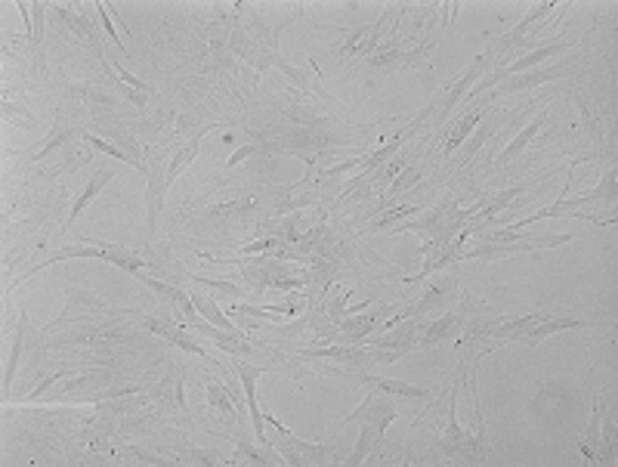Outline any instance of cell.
Masks as SVG:
<instances>
[{"instance_id":"6da1fadb","label":"cell","mask_w":618,"mask_h":467,"mask_svg":"<svg viewBox=\"0 0 618 467\" xmlns=\"http://www.w3.org/2000/svg\"><path fill=\"white\" fill-rule=\"evenodd\" d=\"M498 60H501V53H498V47L492 44V47L486 50V53H479L477 60L470 62V68H467L464 75H461L458 81H454L452 87L445 90V93L436 96L433 106H427V112H430V136H433V133H442V127L448 125V118L454 115L458 102L464 100L467 93H470V87H477V84L483 81L486 71H492L494 66H498Z\"/></svg>"},{"instance_id":"3957f363","label":"cell","mask_w":618,"mask_h":467,"mask_svg":"<svg viewBox=\"0 0 618 467\" xmlns=\"http://www.w3.org/2000/svg\"><path fill=\"white\" fill-rule=\"evenodd\" d=\"M584 68V60L582 56H569V60H559L554 66H538L532 71H523V75H510V77H501L498 84L483 93L479 100L492 102V100H501V96H510V93H523V90H532V87H542L548 81H563V77H572Z\"/></svg>"},{"instance_id":"e575fe53","label":"cell","mask_w":618,"mask_h":467,"mask_svg":"<svg viewBox=\"0 0 618 467\" xmlns=\"http://www.w3.org/2000/svg\"><path fill=\"white\" fill-rule=\"evenodd\" d=\"M238 458H247L251 464H285V458L272 449H263L260 452L257 446H247V443H238Z\"/></svg>"},{"instance_id":"ba28073f","label":"cell","mask_w":618,"mask_h":467,"mask_svg":"<svg viewBox=\"0 0 618 467\" xmlns=\"http://www.w3.org/2000/svg\"><path fill=\"white\" fill-rule=\"evenodd\" d=\"M53 16L60 19V22L65 25V28L71 31V35L77 37V41L84 44V47L90 50V53L96 56V60L102 62V68H108L106 62V53H102V35H100V25L90 19V12H75L71 6H53Z\"/></svg>"},{"instance_id":"7a4b0ae2","label":"cell","mask_w":618,"mask_h":467,"mask_svg":"<svg viewBox=\"0 0 618 467\" xmlns=\"http://www.w3.org/2000/svg\"><path fill=\"white\" fill-rule=\"evenodd\" d=\"M467 366H470V362H464V366L458 368V381H454V387H452V397H448V427H445V433L436 439V449H439L452 464L486 462V449L473 439V433H464L458 424V387L467 374Z\"/></svg>"},{"instance_id":"7c38bea8","label":"cell","mask_w":618,"mask_h":467,"mask_svg":"<svg viewBox=\"0 0 618 467\" xmlns=\"http://www.w3.org/2000/svg\"><path fill=\"white\" fill-rule=\"evenodd\" d=\"M454 291H458V282H454L452 276L448 278H436V282L427 288V294L421 297L418 303H412L408 310H402V313L393 316V322H405V319H424L427 313H433V310H442L448 301L454 297Z\"/></svg>"},{"instance_id":"4316f807","label":"cell","mask_w":618,"mask_h":467,"mask_svg":"<svg viewBox=\"0 0 618 467\" xmlns=\"http://www.w3.org/2000/svg\"><path fill=\"white\" fill-rule=\"evenodd\" d=\"M418 158H421V155H418ZM418 158H414V161H412V165H408V167H402V173H399V177L393 180V186H389V189H387V192H383V196H381V201H383V205H387V201H393L396 196H402V192H408V189H418V183H421V180H424V165H421Z\"/></svg>"},{"instance_id":"d590c367","label":"cell","mask_w":618,"mask_h":467,"mask_svg":"<svg viewBox=\"0 0 618 467\" xmlns=\"http://www.w3.org/2000/svg\"><path fill=\"white\" fill-rule=\"evenodd\" d=\"M84 140H87V146H96L100 149V152H106V155H112V158H118V161H124V165H130V167H136V171H140V165H136L133 158H130L127 152H124V149H118L115 146L112 140H100V136H84Z\"/></svg>"},{"instance_id":"ffe728a7","label":"cell","mask_w":618,"mask_h":467,"mask_svg":"<svg viewBox=\"0 0 618 467\" xmlns=\"http://www.w3.org/2000/svg\"><path fill=\"white\" fill-rule=\"evenodd\" d=\"M359 381L368 391L387 393V397H405V399H427L433 391L418 384H405V381H389V378H374V374H359Z\"/></svg>"},{"instance_id":"2e32d148","label":"cell","mask_w":618,"mask_h":467,"mask_svg":"<svg viewBox=\"0 0 618 467\" xmlns=\"http://www.w3.org/2000/svg\"><path fill=\"white\" fill-rule=\"evenodd\" d=\"M486 109H489V102H486V100H477L470 109H467V112H461L458 127H454V131L445 136V142H442V158H448V155L458 152V146H464L467 136H470L479 125H483Z\"/></svg>"},{"instance_id":"603a6c76","label":"cell","mask_w":618,"mask_h":467,"mask_svg":"<svg viewBox=\"0 0 618 467\" xmlns=\"http://www.w3.org/2000/svg\"><path fill=\"white\" fill-rule=\"evenodd\" d=\"M464 328V319H461V313H445L439 316V319H433L430 326L421 332L418 337V347H436V343L448 341V337H454Z\"/></svg>"},{"instance_id":"836d02e7","label":"cell","mask_w":618,"mask_h":467,"mask_svg":"<svg viewBox=\"0 0 618 467\" xmlns=\"http://www.w3.org/2000/svg\"><path fill=\"white\" fill-rule=\"evenodd\" d=\"M253 207H257V198H236V201H226V205L207 207V213H211V217H245Z\"/></svg>"},{"instance_id":"ac0fdd59","label":"cell","mask_w":618,"mask_h":467,"mask_svg":"<svg viewBox=\"0 0 618 467\" xmlns=\"http://www.w3.org/2000/svg\"><path fill=\"white\" fill-rule=\"evenodd\" d=\"M550 10H557V0H544V4L532 6V10H529V12H526V16H523V22H519L517 28H510V31H507L504 37H501L498 44H494V47H498V53H507V50H513V47H517V44L523 41V37H529L532 25H538V22H542V19L548 16Z\"/></svg>"},{"instance_id":"d6986e66","label":"cell","mask_w":618,"mask_h":467,"mask_svg":"<svg viewBox=\"0 0 618 467\" xmlns=\"http://www.w3.org/2000/svg\"><path fill=\"white\" fill-rule=\"evenodd\" d=\"M548 115H550V109H544V112H538L535 118H532V125H526L523 131H519L517 136H513L510 142H507L504 149H501L498 155H494V161H498V167H507L513 158H517V155H523V149L529 146V142L538 136V131H542V127H544V121H548Z\"/></svg>"},{"instance_id":"4fadbf2b","label":"cell","mask_w":618,"mask_h":467,"mask_svg":"<svg viewBox=\"0 0 618 467\" xmlns=\"http://www.w3.org/2000/svg\"><path fill=\"white\" fill-rule=\"evenodd\" d=\"M575 47V41H548V44H538L532 53H526L523 60H517V62H510V66H494L492 68V75L498 77H510V75H523V71H532V68H538L542 62H548V60H557L559 53H566V50H572Z\"/></svg>"},{"instance_id":"9a60e30c","label":"cell","mask_w":618,"mask_h":467,"mask_svg":"<svg viewBox=\"0 0 618 467\" xmlns=\"http://www.w3.org/2000/svg\"><path fill=\"white\" fill-rule=\"evenodd\" d=\"M418 337H421V322L408 319V326L393 328L389 334H368L362 343H365V347H381V350H387V353L402 356V353H408L412 347H418Z\"/></svg>"},{"instance_id":"44dd1931","label":"cell","mask_w":618,"mask_h":467,"mask_svg":"<svg viewBox=\"0 0 618 467\" xmlns=\"http://www.w3.org/2000/svg\"><path fill=\"white\" fill-rule=\"evenodd\" d=\"M452 211H454V201L445 198L442 205H436L433 211H427L424 217L408 220V223H402V226H393V232H433L436 236V232L445 226V220L452 217Z\"/></svg>"},{"instance_id":"f35d334b","label":"cell","mask_w":618,"mask_h":467,"mask_svg":"<svg viewBox=\"0 0 618 467\" xmlns=\"http://www.w3.org/2000/svg\"><path fill=\"white\" fill-rule=\"evenodd\" d=\"M112 68L118 71V77H121L124 84H127L130 90H136V93H142V96H155V87H148V84H142L140 77H136V75H130V71L124 68V66H118V62H115Z\"/></svg>"},{"instance_id":"d4e9b609","label":"cell","mask_w":618,"mask_h":467,"mask_svg":"<svg viewBox=\"0 0 618 467\" xmlns=\"http://www.w3.org/2000/svg\"><path fill=\"white\" fill-rule=\"evenodd\" d=\"M526 189H529V186H510V189H501V192H494V196L483 198L477 207H473V217H470V220L483 223V220H489V217H498V211H504V207L510 205L513 198L523 196Z\"/></svg>"},{"instance_id":"1f68e13d","label":"cell","mask_w":618,"mask_h":467,"mask_svg":"<svg viewBox=\"0 0 618 467\" xmlns=\"http://www.w3.org/2000/svg\"><path fill=\"white\" fill-rule=\"evenodd\" d=\"M433 50H436V41H424L421 47H412V50H402L399 56V66L396 71H412V68H430V60H433Z\"/></svg>"},{"instance_id":"f1b7e54d","label":"cell","mask_w":618,"mask_h":467,"mask_svg":"<svg viewBox=\"0 0 618 467\" xmlns=\"http://www.w3.org/2000/svg\"><path fill=\"white\" fill-rule=\"evenodd\" d=\"M207 399H211V408H217V412H223L229 421H236L238 424V406H236V397H232L229 384H220V381H207Z\"/></svg>"},{"instance_id":"5bb4252c","label":"cell","mask_w":618,"mask_h":467,"mask_svg":"<svg viewBox=\"0 0 618 467\" xmlns=\"http://www.w3.org/2000/svg\"><path fill=\"white\" fill-rule=\"evenodd\" d=\"M389 310H393V307L371 310V313H362V316L359 313L347 316V319L337 322V332H341V334H331V341H337V343H362L377 326H381L383 319H387Z\"/></svg>"},{"instance_id":"7402d4cb","label":"cell","mask_w":618,"mask_h":467,"mask_svg":"<svg viewBox=\"0 0 618 467\" xmlns=\"http://www.w3.org/2000/svg\"><path fill=\"white\" fill-rule=\"evenodd\" d=\"M108 183H112V171H96V173H93V180H90V183H87V189H84L81 196L75 198V205H71V211H68V220H65V223H62V236H65V232L71 229V226L77 223V220H81V213L87 211V205H90V201H93L96 196H100V192L106 189Z\"/></svg>"},{"instance_id":"4dcf8cb0","label":"cell","mask_w":618,"mask_h":467,"mask_svg":"<svg viewBox=\"0 0 618 467\" xmlns=\"http://www.w3.org/2000/svg\"><path fill=\"white\" fill-rule=\"evenodd\" d=\"M71 136H75V125H71V121H62V118L56 121V127H53V133H50V140L44 142V149H37V152H35L37 165H41V161H47V158H53V155L60 152V149L71 140Z\"/></svg>"},{"instance_id":"ab89813d","label":"cell","mask_w":618,"mask_h":467,"mask_svg":"<svg viewBox=\"0 0 618 467\" xmlns=\"http://www.w3.org/2000/svg\"><path fill=\"white\" fill-rule=\"evenodd\" d=\"M96 12H100V22H102V28H106V35H108V37H112V41H115V47H118L124 56H130V50L124 47V44H121V37L115 35V28H112V16H108V6H106V4H96Z\"/></svg>"},{"instance_id":"30bf717a","label":"cell","mask_w":618,"mask_h":467,"mask_svg":"<svg viewBox=\"0 0 618 467\" xmlns=\"http://www.w3.org/2000/svg\"><path fill=\"white\" fill-rule=\"evenodd\" d=\"M399 415L402 412L387 399V393H368V397L359 402V408H353L343 421H347V424L349 421H368V424H374L377 437L383 439V431H387Z\"/></svg>"},{"instance_id":"52a82bcc","label":"cell","mask_w":618,"mask_h":467,"mask_svg":"<svg viewBox=\"0 0 618 467\" xmlns=\"http://www.w3.org/2000/svg\"><path fill=\"white\" fill-rule=\"evenodd\" d=\"M569 328H613V319H590V316H572V313H550L548 319H542L538 326L526 328V332L513 334L517 343H526V347H535L544 337L557 334V332H569Z\"/></svg>"},{"instance_id":"484cf974","label":"cell","mask_w":618,"mask_h":467,"mask_svg":"<svg viewBox=\"0 0 618 467\" xmlns=\"http://www.w3.org/2000/svg\"><path fill=\"white\" fill-rule=\"evenodd\" d=\"M205 337H211L213 343H220V347L226 350V353H236V356H242V359H247V356H263V353H269L266 347H253V343H245L242 341V334H229V332H220V328H207Z\"/></svg>"},{"instance_id":"83f0119b","label":"cell","mask_w":618,"mask_h":467,"mask_svg":"<svg viewBox=\"0 0 618 467\" xmlns=\"http://www.w3.org/2000/svg\"><path fill=\"white\" fill-rule=\"evenodd\" d=\"M189 297H192L195 310H198V313L205 316V319L211 322L213 328H220V332H229V334H242V332H238L236 326H232L229 319H226L223 313H220V310H217V303H213V297L201 294V291H192V294H189Z\"/></svg>"},{"instance_id":"d6a6232c","label":"cell","mask_w":618,"mask_h":467,"mask_svg":"<svg viewBox=\"0 0 618 467\" xmlns=\"http://www.w3.org/2000/svg\"><path fill=\"white\" fill-rule=\"evenodd\" d=\"M494 133H498V121H486V125L479 127V131H473V140L467 142V146H464V152H461V161H458V167H464L467 161H470L473 155H477L479 149H483V142H486V140H492Z\"/></svg>"},{"instance_id":"5b68a950","label":"cell","mask_w":618,"mask_h":467,"mask_svg":"<svg viewBox=\"0 0 618 467\" xmlns=\"http://www.w3.org/2000/svg\"><path fill=\"white\" fill-rule=\"evenodd\" d=\"M569 242H572V232H544V236H529L526 232L517 242H479L477 248L461 251V261H494V257L523 254V251H544Z\"/></svg>"},{"instance_id":"e0dca14e","label":"cell","mask_w":618,"mask_h":467,"mask_svg":"<svg viewBox=\"0 0 618 467\" xmlns=\"http://www.w3.org/2000/svg\"><path fill=\"white\" fill-rule=\"evenodd\" d=\"M165 198H167V183L165 173H161V165H148V186H146V220H148V232H158V217L165 211Z\"/></svg>"},{"instance_id":"8992f818","label":"cell","mask_w":618,"mask_h":467,"mask_svg":"<svg viewBox=\"0 0 618 467\" xmlns=\"http://www.w3.org/2000/svg\"><path fill=\"white\" fill-rule=\"evenodd\" d=\"M75 257H84V261H87V257H90V261H106V263H112V267H121L127 272H140V270L148 267V261H142L140 254H133V251H127V248H112V245H100V248H81V245H77V248H62V251H56V254H50L47 261H41L35 270L25 272L22 278L35 276L37 270H47V267H53V263H60V261H75ZM22 278H19V282H22Z\"/></svg>"},{"instance_id":"cb8c5ba5","label":"cell","mask_w":618,"mask_h":467,"mask_svg":"<svg viewBox=\"0 0 618 467\" xmlns=\"http://www.w3.org/2000/svg\"><path fill=\"white\" fill-rule=\"evenodd\" d=\"M62 90L75 100L87 102V109L93 115L100 112H115L112 109V93H106L102 87H93V84H62Z\"/></svg>"},{"instance_id":"8d00e7d4","label":"cell","mask_w":618,"mask_h":467,"mask_svg":"<svg viewBox=\"0 0 618 467\" xmlns=\"http://www.w3.org/2000/svg\"><path fill=\"white\" fill-rule=\"evenodd\" d=\"M418 211H421V207H414V205H399V207H393V211H389L387 217H381V220H374V223H368V229H371V232H377V229H393L396 220L412 217V213H418Z\"/></svg>"},{"instance_id":"f546056e","label":"cell","mask_w":618,"mask_h":467,"mask_svg":"<svg viewBox=\"0 0 618 467\" xmlns=\"http://www.w3.org/2000/svg\"><path fill=\"white\" fill-rule=\"evenodd\" d=\"M25 332H28V316L19 313V326H16V337H12V350H10V362H6V374H4V399H10V387H12V374H16L19 356H22V341Z\"/></svg>"},{"instance_id":"74e56055","label":"cell","mask_w":618,"mask_h":467,"mask_svg":"<svg viewBox=\"0 0 618 467\" xmlns=\"http://www.w3.org/2000/svg\"><path fill=\"white\" fill-rule=\"evenodd\" d=\"M285 245L282 236H263L260 242H251L245 245L242 251H238V257H251V254H269V251H278Z\"/></svg>"},{"instance_id":"8fae6325","label":"cell","mask_w":618,"mask_h":467,"mask_svg":"<svg viewBox=\"0 0 618 467\" xmlns=\"http://www.w3.org/2000/svg\"><path fill=\"white\" fill-rule=\"evenodd\" d=\"M133 276H140L142 285H148V288H152L155 294L165 297V301L171 303V307L177 310L180 316H183V322H186L189 328H192V332H201V334H205L207 328H211V326H201V322H198V310H195L192 297H189L183 288H177V285H167V282H155V278L142 276V272H133Z\"/></svg>"},{"instance_id":"277c9868","label":"cell","mask_w":618,"mask_h":467,"mask_svg":"<svg viewBox=\"0 0 618 467\" xmlns=\"http://www.w3.org/2000/svg\"><path fill=\"white\" fill-rule=\"evenodd\" d=\"M263 424H269L272 431L278 433V455H282L288 464H294V467H303V464H331V462H337V458H341L337 446L303 443V439H297L294 433H291L288 427L282 424V421L272 418V415H263Z\"/></svg>"},{"instance_id":"9c48e42d","label":"cell","mask_w":618,"mask_h":467,"mask_svg":"<svg viewBox=\"0 0 618 467\" xmlns=\"http://www.w3.org/2000/svg\"><path fill=\"white\" fill-rule=\"evenodd\" d=\"M236 372H238V378H242L245 399H247V415H251V424H253V433H257V443L263 446V449H276V446L269 443V437L263 433V412H260V402H257V381H260V374H266L269 368H266V366H247V362H236Z\"/></svg>"}]
</instances>
